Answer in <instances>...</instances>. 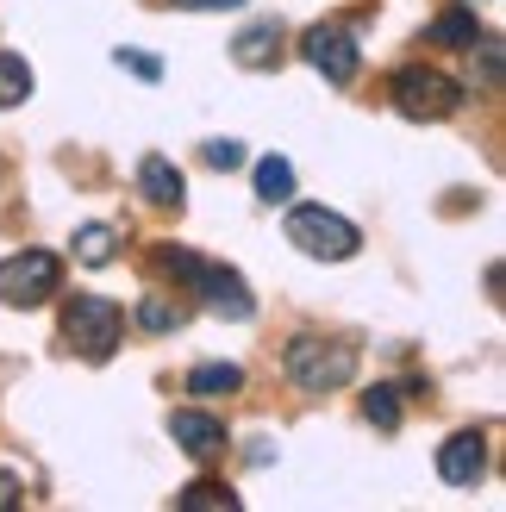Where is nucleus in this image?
<instances>
[{"mask_svg": "<svg viewBox=\"0 0 506 512\" xmlns=\"http://www.w3.org/2000/svg\"><path fill=\"white\" fill-rule=\"evenodd\" d=\"M282 369L300 394H338L350 375H357V344L350 338H319V331H307V338H294L282 350Z\"/></svg>", "mask_w": 506, "mask_h": 512, "instance_id": "nucleus-1", "label": "nucleus"}, {"mask_svg": "<svg viewBox=\"0 0 506 512\" xmlns=\"http://www.w3.org/2000/svg\"><path fill=\"white\" fill-rule=\"evenodd\" d=\"M119 331H125V313L100 294H75L63 306V338H69L75 356H88V363H107L119 350Z\"/></svg>", "mask_w": 506, "mask_h": 512, "instance_id": "nucleus-2", "label": "nucleus"}, {"mask_svg": "<svg viewBox=\"0 0 506 512\" xmlns=\"http://www.w3.org/2000/svg\"><path fill=\"white\" fill-rule=\"evenodd\" d=\"M288 238L307 256H319V263H344V256L363 250V232L344 213H332V207H294L288 213Z\"/></svg>", "mask_w": 506, "mask_h": 512, "instance_id": "nucleus-3", "label": "nucleus"}, {"mask_svg": "<svg viewBox=\"0 0 506 512\" xmlns=\"http://www.w3.org/2000/svg\"><path fill=\"white\" fill-rule=\"evenodd\" d=\"M394 107L407 113V119H450L463 107V82H450L444 69H419V63H407V69H394Z\"/></svg>", "mask_w": 506, "mask_h": 512, "instance_id": "nucleus-4", "label": "nucleus"}, {"mask_svg": "<svg viewBox=\"0 0 506 512\" xmlns=\"http://www.w3.org/2000/svg\"><path fill=\"white\" fill-rule=\"evenodd\" d=\"M57 288H63V263L50 250L0 256V300H7V306H44Z\"/></svg>", "mask_w": 506, "mask_h": 512, "instance_id": "nucleus-5", "label": "nucleus"}, {"mask_svg": "<svg viewBox=\"0 0 506 512\" xmlns=\"http://www.w3.org/2000/svg\"><path fill=\"white\" fill-rule=\"evenodd\" d=\"M300 57H307L325 82H350V75L363 69V50H357V32H350V25H338V19H325V25H313L307 38H300Z\"/></svg>", "mask_w": 506, "mask_h": 512, "instance_id": "nucleus-6", "label": "nucleus"}, {"mask_svg": "<svg viewBox=\"0 0 506 512\" xmlns=\"http://www.w3.org/2000/svg\"><path fill=\"white\" fill-rule=\"evenodd\" d=\"M194 294L207 300L213 313H232V319H250V313H257V300H250L244 275H238V269H225V263H200V281H194Z\"/></svg>", "mask_w": 506, "mask_h": 512, "instance_id": "nucleus-7", "label": "nucleus"}, {"mask_svg": "<svg viewBox=\"0 0 506 512\" xmlns=\"http://www.w3.org/2000/svg\"><path fill=\"white\" fill-rule=\"evenodd\" d=\"M169 438L182 444L194 463H213V456L225 450V419L200 413V406H182V413H169Z\"/></svg>", "mask_w": 506, "mask_h": 512, "instance_id": "nucleus-8", "label": "nucleus"}, {"mask_svg": "<svg viewBox=\"0 0 506 512\" xmlns=\"http://www.w3.org/2000/svg\"><path fill=\"white\" fill-rule=\"evenodd\" d=\"M482 469H488L482 431H457V438H444V450H438V475L450 481V488H469V481H482Z\"/></svg>", "mask_w": 506, "mask_h": 512, "instance_id": "nucleus-9", "label": "nucleus"}, {"mask_svg": "<svg viewBox=\"0 0 506 512\" xmlns=\"http://www.w3.org/2000/svg\"><path fill=\"white\" fill-rule=\"evenodd\" d=\"M138 188H144V200H150V207H182V200H188V182H182V169H175L169 157H157V150H150V157L138 163Z\"/></svg>", "mask_w": 506, "mask_h": 512, "instance_id": "nucleus-10", "label": "nucleus"}, {"mask_svg": "<svg viewBox=\"0 0 506 512\" xmlns=\"http://www.w3.org/2000/svg\"><path fill=\"white\" fill-rule=\"evenodd\" d=\"M232 57H238L244 69H275V57H282V19L244 25V32L232 38Z\"/></svg>", "mask_w": 506, "mask_h": 512, "instance_id": "nucleus-11", "label": "nucleus"}, {"mask_svg": "<svg viewBox=\"0 0 506 512\" xmlns=\"http://www.w3.org/2000/svg\"><path fill=\"white\" fill-rule=\"evenodd\" d=\"M425 38H432L438 50H475V38H482V19H475V7H444Z\"/></svg>", "mask_w": 506, "mask_h": 512, "instance_id": "nucleus-12", "label": "nucleus"}, {"mask_svg": "<svg viewBox=\"0 0 506 512\" xmlns=\"http://www.w3.org/2000/svg\"><path fill=\"white\" fill-rule=\"evenodd\" d=\"M119 244H125V238L113 232V225L88 219L82 232H75V244H69V250H75V263H82V269H100V263H113V256H119Z\"/></svg>", "mask_w": 506, "mask_h": 512, "instance_id": "nucleus-13", "label": "nucleus"}, {"mask_svg": "<svg viewBox=\"0 0 506 512\" xmlns=\"http://www.w3.org/2000/svg\"><path fill=\"white\" fill-rule=\"evenodd\" d=\"M238 388H244V369L238 363H200V369H188V394H200V400L238 394Z\"/></svg>", "mask_w": 506, "mask_h": 512, "instance_id": "nucleus-14", "label": "nucleus"}, {"mask_svg": "<svg viewBox=\"0 0 506 512\" xmlns=\"http://www.w3.org/2000/svg\"><path fill=\"white\" fill-rule=\"evenodd\" d=\"M250 188H257V200H269V207L288 200L294 194V163L288 157H263L257 169H250Z\"/></svg>", "mask_w": 506, "mask_h": 512, "instance_id": "nucleus-15", "label": "nucleus"}, {"mask_svg": "<svg viewBox=\"0 0 506 512\" xmlns=\"http://www.w3.org/2000/svg\"><path fill=\"white\" fill-rule=\"evenodd\" d=\"M363 419L375 431H400V388L394 381H375V388L363 394Z\"/></svg>", "mask_w": 506, "mask_h": 512, "instance_id": "nucleus-16", "label": "nucleus"}, {"mask_svg": "<svg viewBox=\"0 0 506 512\" xmlns=\"http://www.w3.org/2000/svg\"><path fill=\"white\" fill-rule=\"evenodd\" d=\"M25 94H32V63L13 57V50H0V107H19Z\"/></svg>", "mask_w": 506, "mask_h": 512, "instance_id": "nucleus-17", "label": "nucleus"}, {"mask_svg": "<svg viewBox=\"0 0 506 512\" xmlns=\"http://www.w3.org/2000/svg\"><path fill=\"white\" fill-rule=\"evenodd\" d=\"M157 269H163V275H175L182 288H194V281H200V256H194V250H175V244H163V250H157Z\"/></svg>", "mask_w": 506, "mask_h": 512, "instance_id": "nucleus-18", "label": "nucleus"}, {"mask_svg": "<svg viewBox=\"0 0 506 512\" xmlns=\"http://www.w3.org/2000/svg\"><path fill=\"white\" fill-rule=\"evenodd\" d=\"M113 63H119V69H132L138 82H163V63L150 57V50H125V44H119V50H113Z\"/></svg>", "mask_w": 506, "mask_h": 512, "instance_id": "nucleus-19", "label": "nucleus"}, {"mask_svg": "<svg viewBox=\"0 0 506 512\" xmlns=\"http://www.w3.org/2000/svg\"><path fill=\"white\" fill-rule=\"evenodd\" d=\"M182 506H238V494L219 481H194V488H182Z\"/></svg>", "mask_w": 506, "mask_h": 512, "instance_id": "nucleus-20", "label": "nucleus"}, {"mask_svg": "<svg viewBox=\"0 0 506 512\" xmlns=\"http://www.w3.org/2000/svg\"><path fill=\"white\" fill-rule=\"evenodd\" d=\"M200 163H213V169H238V163H244V144H238V138H213V144H200Z\"/></svg>", "mask_w": 506, "mask_h": 512, "instance_id": "nucleus-21", "label": "nucleus"}, {"mask_svg": "<svg viewBox=\"0 0 506 512\" xmlns=\"http://www.w3.org/2000/svg\"><path fill=\"white\" fill-rule=\"evenodd\" d=\"M475 44H482V82L494 88V82H500V38H488V32H482Z\"/></svg>", "mask_w": 506, "mask_h": 512, "instance_id": "nucleus-22", "label": "nucleus"}, {"mask_svg": "<svg viewBox=\"0 0 506 512\" xmlns=\"http://www.w3.org/2000/svg\"><path fill=\"white\" fill-rule=\"evenodd\" d=\"M138 319H144V331H169V325H175V313H169L163 300H144V306H138Z\"/></svg>", "mask_w": 506, "mask_h": 512, "instance_id": "nucleus-23", "label": "nucleus"}, {"mask_svg": "<svg viewBox=\"0 0 506 512\" xmlns=\"http://www.w3.org/2000/svg\"><path fill=\"white\" fill-rule=\"evenodd\" d=\"M19 500H25V488H19V475H13V469H0V512H13Z\"/></svg>", "mask_w": 506, "mask_h": 512, "instance_id": "nucleus-24", "label": "nucleus"}, {"mask_svg": "<svg viewBox=\"0 0 506 512\" xmlns=\"http://www.w3.org/2000/svg\"><path fill=\"white\" fill-rule=\"evenodd\" d=\"M175 7H244V0H175Z\"/></svg>", "mask_w": 506, "mask_h": 512, "instance_id": "nucleus-25", "label": "nucleus"}]
</instances>
